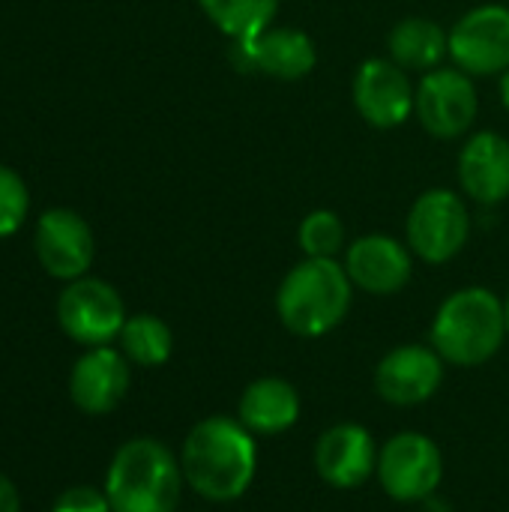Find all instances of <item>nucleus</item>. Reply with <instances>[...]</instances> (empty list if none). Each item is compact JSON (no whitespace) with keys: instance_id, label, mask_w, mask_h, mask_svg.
<instances>
[{"instance_id":"1","label":"nucleus","mask_w":509,"mask_h":512,"mask_svg":"<svg viewBox=\"0 0 509 512\" xmlns=\"http://www.w3.org/2000/svg\"><path fill=\"white\" fill-rule=\"evenodd\" d=\"M180 468L186 486L210 504L240 501L258 474L255 435L225 414L198 420L180 447Z\"/></svg>"},{"instance_id":"2","label":"nucleus","mask_w":509,"mask_h":512,"mask_svg":"<svg viewBox=\"0 0 509 512\" xmlns=\"http://www.w3.org/2000/svg\"><path fill=\"white\" fill-rule=\"evenodd\" d=\"M354 282L336 258H303L276 291V315L282 327L300 339L333 333L351 312Z\"/></svg>"},{"instance_id":"3","label":"nucleus","mask_w":509,"mask_h":512,"mask_svg":"<svg viewBox=\"0 0 509 512\" xmlns=\"http://www.w3.org/2000/svg\"><path fill=\"white\" fill-rule=\"evenodd\" d=\"M507 342L504 300L480 285L453 291L435 312L429 345L444 363L459 369H477L489 363Z\"/></svg>"},{"instance_id":"4","label":"nucleus","mask_w":509,"mask_h":512,"mask_svg":"<svg viewBox=\"0 0 509 512\" xmlns=\"http://www.w3.org/2000/svg\"><path fill=\"white\" fill-rule=\"evenodd\" d=\"M180 456L159 438H132L120 444L105 474L111 512H177L183 495Z\"/></svg>"},{"instance_id":"5","label":"nucleus","mask_w":509,"mask_h":512,"mask_svg":"<svg viewBox=\"0 0 509 512\" xmlns=\"http://www.w3.org/2000/svg\"><path fill=\"white\" fill-rule=\"evenodd\" d=\"M381 489L396 504H423L438 495L444 480V453L423 432H396L378 450Z\"/></svg>"},{"instance_id":"6","label":"nucleus","mask_w":509,"mask_h":512,"mask_svg":"<svg viewBox=\"0 0 509 512\" xmlns=\"http://www.w3.org/2000/svg\"><path fill=\"white\" fill-rule=\"evenodd\" d=\"M405 237H408V249L414 252V258L426 264L453 261L471 237V216L459 192L453 189L423 192L411 204Z\"/></svg>"},{"instance_id":"7","label":"nucleus","mask_w":509,"mask_h":512,"mask_svg":"<svg viewBox=\"0 0 509 512\" xmlns=\"http://www.w3.org/2000/svg\"><path fill=\"white\" fill-rule=\"evenodd\" d=\"M57 324L72 342L84 348H102L120 336L126 324V306L114 285L81 276L60 291Z\"/></svg>"},{"instance_id":"8","label":"nucleus","mask_w":509,"mask_h":512,"mask_svg":"<svg viewBox=\"0 0 509 512\" xmlns=\"http://www.w3.org/2000/svg\"><path fill=\"white\" fill-rule=\"evenodd\" d=\"M378 441L360 423H333L324 429L312 450L315 474L336 492H354L366 486L378 471Z\"/></svg>"},{"instance_id":"9","label":"nucleus","mask_w":509,"mask_h":512,"mask_svg":"<svg viewBox=\"0 0 509 512\" xmlns=\"http://www.w3.org/2000/svg\"><path fill=\"white\" fill-rule=\"evenodd\" d=\"M423 129L435 138H459L465 135L480 111L477 87L462 69H429L417 87L414 105Z\"/></svg>"},{"instance_id":"10","label":"nucleus","mask_w":509,"mask_h":512,"mask_svg":"<svg viewBox=\"0 0 509 512\" xmlns=\"http://www.w3.org/2000/svg\"><path fill=\"white\" fill-rule=\"evenodd\" d=\"M444 357L432 345H396L375 366V393L396 408L426 405L444 384Z\"/></svg>"},{"instance_id":"11","label":"nucleus","mask_w":509,"mask_h":512,"mask_svg":"<svg viewBox=\"0 0 509 512\" xmlns=\"http://www.w3.org/2000/svg\"><path fill=\"white\" fill-rule=\"evenodd\" d=\"M450 57L468 75L509 69V6L486 3L465 12L450 30Z\"/></svg>"},{"instance_id":"12","label":"nucleus","mask_w":509,"mask_h":512,"mask_svg":"<svg viewBox=\"0 0 509 512\" xmlns=\"http://www.w3.org/2000/svg\"><path fill=\"white\" fill-rule=\"evenodd\" d=\"M351 93L360 117L375 129L402 126L417 105V87L411 84L408 69H402L390 57L366 60L354 75Z\"/></svg>"},{"instance_id":"13","label":"nucleus","mask_w":509,"mask_h":512,"mask_svg":"<svg viewBox=\"0 0 509 512\" xmlns=\"http://www.w3.org/2000/svg\"><path fill=\"white\" fill-rule=\"evenodd\" d=\"M33 246L42 270L60 282H75L87 276L96 252L90 225L66 207H54L39 216Z\"/></svg>"},{"instance_id":"14","label":"nucleus","mask_w":509,"mask_h":512,"mask_svg":"<svg viewBox=\"0 0 509 512\" xmlns=\"http://www.w3.org/2000/svg\"><path fill=\"white\" fill-rule=\"evenodd\" d=\"M345 270L354 288L372 297L399 294L414 276V252L408 243L387 234H366L345 252Z\"/></svg>"},{"instance_id":"15","label":"nucleus","mask_w":509,"mask_h":512,"mask_svg":"<svg viewBox=\"0 0 509 512\" xmlns=\"http://www.w3.org/2000/svg\"><path fill=\"white\" fill-rule=\"evenodd\" d=\"M132 369L123 351L102 345L87 348L69 372V396L78 411L90 417L111 414L129 393Z\"/></svg>"},{"instance_id":"16","label":"nucleus","mask_w":509,"mask_h":512,"mask_svg":"<svg viewBox=\"0 0 509 512\" xmlns=\"http://www.w3.org/2000/svg\"><path fill=\"white\" fill-rule=\"evenodd\" d=\"M237 54L246 69L264 72L276 81H300L318 63L315 42L297 27H267L255 39L240 42Z\"/></svg>"},{"instance_id":"17","label":"nucleus","mask_w":509,"mask_h":512,"mask_svg":"<svg viewBox=\"0 0 509 512\" xmlns=\"http://www.w3.org/2000/svg\"><path fill=\"white\" fill-rule=\"evenodd\" d=\"M300 414H303V399L297 387L279 375H264L243 387L234 417L255 438H276L294 429Z\"/></svg>"},{"instance_id":"18","label":"nucleus","mask_w":509,"mask_h":512,"mask_svg":"<svg viewBox=\"0 0 509 512\" xmlns=\"http://www.w3.org/2000/svg\"><path fill=\"white\" fill-rule=\"evenodd\" d=\"M459 183L477 204L509 198V141L498 132H477L459 153Z\"/></svg>"},{"instance_id":"19","label":"nucleus","mask_w":509,"mask_h":512,"mask_svg":"<svg viewBox=\"0 0 509 512\" xmlns=\"http://www.w3.org/2000/svg\"><path fill=\"white\" fill-rule=\"evenodd\" d=\"M387 48H390V60L399 63L402 69L429 72L444 60V54H450V33H444L441 24L432 18L411 15L390 30Z\"/></svg>"},{"instance_id":"20","label":"nucleus","mask_w":509,"mask_h":512,"mask_svg":"<svg viewBox=\"0 0 509 512\" xmlns=\"http://www.w3.org/2000/svg\"><path fill=\"white\" fill-rule=\"evenodd\" d=\"M204 15L237 45L255 39L279 12V0H198Z\"/></svg>"},{"instance_id":"21","label":"nucleus","mask_w":509,"mask_h":512,"mask_svg":"<svg viewBox=\"0 0 509 512\" xmlns=\"http://www.w3.org/2000/svg\"><path fill=\"white\" fill-rule=\"evenodd\" d=\"M117 342H120L123 357L135 366H144V369H156V366L168 363V357L174 351V333L159 315L126 318Z\"/></svg>"},{"instance_id":"22","label":"nucleus","mask_w":509,"mask_h":512,"mask_svg":"<svg viewBox=\"0 0 509 512\" xmlns=\"http://www.w3.org/2000/svg\"><path fill=\"white\" fill-rule=\"evenodd\" d=\"M306 258H336L345 246V225L333 210H312L297 231Z\"/></svg>"},{"instance_id":"23","label":"nucleus","mask_w":509,"mask_h":512,"mask_svg":"<svg viewBox=\"0 0 509 512\" xmlns=\"http://www.w3.org/2000/svg\"><path fill=\"white\" fill-rule=\"evenodd\" d=\"M27 210H30V192L24 180L12 168L0 165V237L15 234L24 225Z\"/></svg>"},{"instance_id":"24","label":"nucleus","mask_w":509,"mask_h":512,"mask_svg":"<svg viewBox=\"0 0 509 512\" xmlns=\"http://www.w3.org/2000/svg\"><path fill=\"white\" fill-rule=\"evenodd\" d=\"M51 512H111V501H108L105 489H96V486H72V489H66L54 501Z\"/></svg>"},{"instance_id":"25","label":"nucleus","mask_w":509,"mask_h":512,"mask_svg":"<svg viewBox=\"0 0 509 512\" xmlns=\"http://www.w3.org/2000/svg\"><path fill=\"white\" fill-rule=\"evenodd\" d=\"M0 512H21V495L6 474H0Z\"/></svg>"},{"instance_id":"26","label":"nucleus","mask_w":509,"mask_h":512,"mask_svg":"<svg viewBox=\"0 0 509 512\" xmlns=\"http://www.w3.org/2000/svg\"><path fill=\"white\" fill-rule=\"evenodd\" d=\"M501 102H504V108L509 111V69L501 72Z\"/></svg>"},{"instance_id":"27","label":"nucleus","mask_w":509,"mask_h":512,"mask_svg":"<svg viewBox=\"0 0 509 512\" xmlns=\"http://www.w3.org/2000/svg\"><path fill=\"white\" fill-rule=\"evenodd\" d=\"M504 315H507V339H509V294H507V300H504Z\"/></svg>"}]
</instances>
